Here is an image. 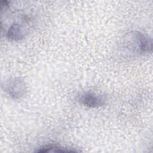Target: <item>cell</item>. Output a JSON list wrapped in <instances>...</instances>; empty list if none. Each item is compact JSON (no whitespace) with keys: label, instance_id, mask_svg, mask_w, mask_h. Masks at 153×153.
Returning a JSON list of instances; mask_svg holds the SVG:
<instances>
[{"label":"cell","instance_id":"5b68a950","mask_svg":"<svg viewBox=\"0 0 153 153\" xmlns=\"http://www.w3.org/2000/svg\"><path fill=\"white\" fill-rule=\"evenodd\" d=\"M78 152L77 150L70 149L69 148L57 146L54 145H48L40 148L36 152Z\"/></svg>","mask_w":153,"mask_h":153},{"label":"cell","instance_id":"6da1fadb","mask_svg":"<svg viewBox=\"0 0 153 153\" xmlns=\"http://www.w3.org/2000/svg\"><path fill=\"white\" fill-rule=\"evenodd\" d=\"M124 45L133 53L143 54L152 50V42L149 38L139 32H132L124 37Z\"/></svg>","mask_w":153,"mask_h":153},{"label":"cell","instance_id":"3957f363","mask_svg":"<svg viewBox=\"0 0 153 153\" xmlns=\"http://www.w3.org/2000/svg\"><path fill=\"white\" fill-rule=\"evenodd\" d=\"M79 101L81 104L89 108H98L105 103V100L102 97L93 93L82 94L79 98Z\"/></svg>","mask_w":153,"mask_h":153},{"label":"cell","instance_id":"7a4b0ae2","mask_svg":"<svg viewBox=\"0 0 153 153\" xmlns=\"http://www.w3.org/2000/svg\"><path fill=\"white\" fill-rule=\"evenodd\" d=\"M6 91L14 99L22 97L26 91V85L23 81L19 78L9 80L5 86Z\"/></svg>","mask_w":153,"mask_h":153},{"label":"cell","instance_id":"277c9868","mask_svg":"<svg viewBox=\"0 0 153 153\" xmlns=\"http://www.w3.org/2000/svg\"><path fill=\"white\" fill-rule=\"evenodd\" d=\"M26 32L24 27L17 23L12 24L7 32V37L9 39L18 41L22 39Z\"/></svg>","mask_w":153,"mask_h":153}]
</instances>
